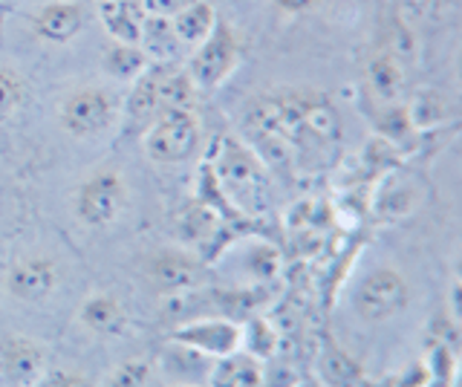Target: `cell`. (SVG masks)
I'll use <instances>...</instances> for the list:
<instances>
[{
	"label": "cell",
	"mask_w": 462,
	"mask_h": 387,
	"mask_svg": "<svg viewBox=\"0 0 462 387\" xmlns=\"http://www.w3.org/2000/svg\"><path fill=\"white\" fill-rule=\"evenodd\" d=\"M245 134L260 160L274 165H324L341 142V116L321 93H263L245 107Z\"/></svg>",
	"instance_id": "cell-1"
},
{
	"label": "cell",
	"mask_w": 462,
	"mask_h": 387,
	"mask_svg": "<svg viewBox=\"0 0 462 387\" xmlns=\"http://www.w3.org/2000/svg\"><path fill=\"white\" fill-rule=\"evenodd\" d=\"M214 180L226 197L245 214H260L269 199V174L263 160L240 139H223L214 162Z\"/></svg>",
	"instance_id": "cell-2"
},
{
	"label": "cell",
	"mask_w": 462,
	"mask_h": 387,
	"mask_svg": "<svg viewBox=\"0 0 462 387\" xmlns=\"http://www.w3.org/2000/svg\"><path fill=\"white\" fill-rule=\"evenodd\" d=\"M58 127L79 142L101 139L122 122V98L101 84H79L61 96L55 110Z\"/></svg>",
	"instance_id": "cell-3"
},
{
	"label": "cell",
	"mask_w": 462,
	"mask_h": 387,
	"mask_svg": "<svg viewBox=\"0 0 462 387\" xmlns=\"http://www.w3.org/2000/svg\"><path fill=\"white\" fill-rule=\"evenodd\" d=\"M130 203V185L122 168L105 165L90 170L69 197L72 217L90 232H101L122 220Z\"/></svg>",
	"instance_id": "cell-4"
},
{
	"label": "cell",
	"mask_w": 462,
	"mask_h": 387,
	"mask_svg": "<svg viewBox=\"0 0 462 387\" xmlns=\"http://www.w3.org/2000/svg\"><path fill=\"white\" fill-rule=\"evenodd\" d=\"M199 119L194 110H165L144 127L142 148L153 165H182L199 148Z\"/></svg>",
	"instance_id": "cell-5"
},
{
	"label": "cell",
	"mask_w": 462,
	"mask_h": 387,
	"mask_svg": "<svg viewBox=\"0 0 462 387\" xmlns=\"http://www.w3.org/2000/svg\"><path fill=\"white\" fill-rule=\"evenodd\" d=\"M240 64V41L235 30L220 18L211 35L188 52L185 73L194 81L197 90H217L235 76Z\"/></svg>",
	"instance_id": "cell-6"
},
{
	"label": "cell",
	"mask_w": 462,
	"mask_h": 387,
	"mask_svg": "<svg viewBox=\"0 0 462 387\" xmlns=\"http://www.w3.org/2000/svg\"><path fill=\"white\" fill-rule=\"evenodd\" d=\"M411 304V283L393 266H375L358 281L353 295V309L361 321L384 324L396 318Z\"/></svg>",
	"instance_id": "cell-7"
},
{
	"label": "cell",
	"mask_w": 462,
	"mask_h": 387,
	"mask_svg": "<svg viewBox=\"0 0 462 387\" xmlns=\"http://www.w3.org/2000/svg\"><path fill=\"white\" fill-rule=\"evenodd\" d=\"M64 281V269L58 257L47 252H26L6 266L4 292L21 304H41L58 292Z\"/></svg>",
	"instance_id": "cell-8"
},
{
	"label": "cell",
	"mask_w": 462,
	"mask_h": 387,
	"mask_svg": "<svg viewBox=\"0 0 462 387\" xmlns=\"http://www.w3.org/2000/svg\"><path fill=\"white\" fill-rule=\"evenodd\" d=\"M144 278L159 295H182L206 281V266L185 249H159L144 261Z\"/></svg>",
	"instance_id": "cell-9"
},
{
	"label": "cell",
	"mask_w": 462,
	"mask_h": 387,
	"mask_svg": "<svg viewBox=\"0 0 462 387\" xmlns=\"http://www.w3.org/2000/svg\"><path fill=\"white\" fill-rule=\"evenodd\" d=\"M171 341L206 358H226L243 350V327L228 318H202L177 327L171 333Z\"/></svg>",
	"instance_id": "cell-10"
},
{
	"label": "cell",
	"mask_w": 462,
	"mask_h": 387,
	"mask_svg": "<svg viewBox=\"0 0 462 387\" xmlns=\"http://www.w3.org/2000/svg\"><path fill=\"white\" fill-rule=\"evenodd\" d=\"M47 373V350L26 336L0 338V387H35Z\"/></svg>",
	"instance_id": "cell-11"
},
{
	"label": "cell",
	"mask_w": 462,
	"mask_h": 387,
	"mask_svg": "<svg viewBox=\"0 0 462 387\" xmlns=\"http://www.w3.org/2000/svg\"><path fill=\"white\" fill-rule=\"evenodd\" d=\"M29 30L41 44L64 47L76 41L87 26V9L79 0H50V4L29 12Z\"/></svg>",
	"instance_id": "cell-12"
},
{
	"label": "cell",
	"mask_w": 462,
	"mask_h": 387,
	"mask_svg": "<svg viewBox=\"0 0 462 387\" xmlns=\"http://www.w3.org/2000/svg\"><path fill=\"white\" fill-rule=\"evenodd\" d=\"M79 324L87 333L101 336V338H113L122 336L127 329V309L116 295L110 292H96L87 295L79 307Z\"/></svg>",
	"instance_id": "cell-13"
},
{
	"label": "cell",
	"mask_w": 462,
	"mask_h": 387,
	"mask_svg": "<svg viewBox=\"0 0 462 387\" xmlns=\"http://www.w3.org/2000/svg\"><path fill=\"white\" fill-rule=\"evenodd\" d=\"M165 64H151L130 84V93L122 98V119L130 127H148L159 116V81Z\"/></svg>",
	"instance_id": "cell-14"
},
{
	"label": "cell",
	"mask_w": 462,
	"mask_h": 387,
	"mask_svg": "<svg viewBox=\"0 0 462 387\" xmlns=\"http://www.w3.org/2000/svg\"><path fill=\"white\" fill-rule=\"evenodd\" d=\"M96 18L116 44H139L144 9L139 0H101L96 4Z\"/></svg>",
	"instance_id": "cell-15"
},
{
	"label": "cell",
	"mask_w": 462,
	"mask_h": 387,
	"mask_svg": "<svg viewBox=\"0 0 462 387\" xmlns=\"http://www.w3.org/2000/svg\"><path fill=\"white\" fill-rule=\"evenodd\" d=\"M367 90L373 98L384 105H402V96L408 90V67L396 61L393 55L375 52L367 67Z\"/></svg>",
	"instance_id": "cell-16"
},
{
	"label": "cell",
	"mask_w": 462,
	"mask_h": 387,
	"mask_svg": "<svg viewBox=\"0 0 462 387\" xmlns=\"http://www.w3.org/2000/svg\"><path fill=\"white\" fill-rule=\"evenodd\" d=\"M139 50L148 55L151 64H180L185 59V47L182 41L173 32V26L168 18H153L144 15L142 23V38H139Z\"/></svg>",
	"instance_id": "cell-17"
},
{
	"label": "cell",
	"mask_w": 462,
	"mask_h": 387,
	"mask_svg": "<svg viewBox=\"0 0 462 387\" xmlns=\"http://www.w3.org/2000/svg\"><path fill=\"white\" fill-rule=\"evenodd\" d=\"M211 387H263V364L252 353H231L217 358L211 370Z\"/></svg>",
	"instance_id": "cell-18"
},
{
	"label": "cell",
	"mask_w": 462,
	"mask_h": 387,
	"mask_svg": "<svg viewBox=\"0 0 462 387\" xmlns=\"http://www.w3.org/2000/svg\"><path fill=\"white\" fill-rule=\"evenodd\" d=\"M217 21H220V15H217V9L208 0H191L180 15L171 18V26H173V32H177V38L182 41V47L191 52L197 44H202V41L211 35Z\"/></svg>",
	"instance_id": "cell-19"
},
{
	"label": "cell",
	"mask_w": 462,
	"mask_h": 387,
	"mask_svg": "<svg viewBox=\"0 0 462 387\" xmlns=\"http://www.w3.org/2000/svg\"><path fill=\"white\" fill-rule=\"evenodd\" d=\"M404 110H408V119L416 134L433 131V127H439L451 119V102H448V96L437 88H419L408 98Z\"/></svg>",
	"instance_id": "cell-20"
},
{
	"label": "cell",
	"mask_w": 462,
	"mask_h": 387,
	"mask_svg": "<svg viewBox=\"0 0 462 387\" xmlns=\"http://www.w3.org/2000/svg\"><path fill=\"white\" fill-rule=\"evenodd\" d=\"M151 67L148 55L139 50V44H116L110 41V47L101 52V69L122 84H134L144 69Z\"/></svg>",
	"instance_id": "cell-21"
},
{
	"label": "cell",
	"mask_w": 462,
	"mask_h": 387,
	"mask_svg": "<svg viewBox=\"0 0 462 387\" xmlns=\"http://www.w3.org/2000/svg\"><path fill=\"white\" fill-rule=\"evenodd\" d=\"M197 105V88L188 78L185 67L177 69V64L162 67V81H159V113L165 110H194Z\"/></svg>",
	"instance_id": "cell-22"
},
{
	"label": "cell",
	"mask_w": 462,
	"mask_h": 387,
	"mask_svg": "<svg viewBox=\"0 0 462 387\" xmlns=\"http://www.w3.org/2000/svg\"><path fill=\"white\" fill-rule=\"evenodd\" d=\"M29 102V81L21 69L0 64V124L14 119Z\"/></svg>",
	"instance_id": "cell-23"
},
{
	"label": "cell",
	"mask_w": 462,
	"mask_h": 387,
	"mask_svg": "<svg viewBox=\"0 0 462 387\" xmlns=\"http://www.w3.org/2000/svg\"><path fill=\"white\" fill-rule=\"evenodd\" d=\"M321 376H324V387H356L361 382V367L344 350L332 347L321 358Z\"/></svg>",
	"instance_id": "cell-24"
},
{
	"label": "cell",
	"mask_w": 462,
	"mask_h": 387,
	"mask_svg": "<svg viewBox=\"0 0 462 387\" xmlns=\"http://www.w3.org/2000/svg\"><path fill=\"white\" fill-rule=\"evenodd\" d=\"M379 52L393 55L396 61H402L404 67H408L416 59V35L411 30V23H404L402 18H396L393 23H390L387 32H384V47Z\"/></svg>",
	"instance_id": "cell-25"
},
{
	"label": "cell",
	"mask_w": 462,
	"mask_h": 387,
	"mask_svg": "<svg viewBox=\"0 0 462 387\" xmlns=\"http://www.w3.org/2000/svg\"><path fill=\"white\" fill-rule=\"evenodd\" d=\"M413 208H416V189H413V182L393 180L382 191V197H379V211L387 214V217H404V214H411Z\"/></svg>",
	"instance_id": "cell-26"
},
{
	"label": "cell",
	"mask_w": 462,
	"mask_h": 387,
	"mask_svg": "<svg viewBox=\"0 0 462 387\" xmlns=\"http://www.w3.org/2000/svg\"><path fill=\"white\" fill-rule=\"evenodd\" d=\"M151 376H153V370L148 362L130 358V362H122L119 367H113V373L105 379L101 387H148Z\"/></svg>",
	"instance_id": "cell-27"
},
{
	"label": "cell",
	"mask_w": 462,
	"mask_h": 387,
	"mask_svg": "<svg viewBox=\"0 0 462 387\" xmlns=\"http://www.w3.org/2000/svg\"><path fill=\"white\" fill-rule=\"evenodd\" d=\"M35 387H93V382L79 370H47Z\"/></svg>",
	"instance_id": "cell-28"
},
{
	"label": "cell",
	"mask_w": 462,
	"mask_h": 387,
	"mask_svg": "<svg viewBox=\"0 0 462 387\" xmlns=\"http://www.w3.org/2000/svg\"><path fill=\"white\" fill-rule=\"evenodd\" d=\"M142 9H144V15H153V18H173V15H180V12L191 4V0H139Z\"/></svg>",
	"instance_id": "cell-29"
},
{
	"label": "cell",
	"mask_w": 462,
	"mask_h": 387,
	"mask_svg": "<svg viewBox=\"0 0 462 387\" xmlns=\"http://www.w3.org/2000/svg\"><path fill=\"white\" fill-rule=\"evenodd\" d=\"M272 6L283 12V15L289 18H298V15H307V12H312L318 6V0H272Z\"/></svg>",
	"instance_id": "cell-30"
},
{
	"label": "cell",
	"mask_w": 462,
	"mask_h": 387,
	"mask_svg": "<svg viewBox=\"0 0 462 387\" xmlns=\"http://www.w3.org/2000/svg\"><path fill=\"white\" fill-rule=\"evenodd\" d=\"M303 387H324V384H318V382H307V384H303Z\"/></svg>",
	"instance_id": "cell-31"
},
{
	"label": "cell",
	"mask_w": 462,
	"mask_h": 387,
	"mask_svg": "<svg viewBox=\"0 0 462 387\" xmlns=\"http://www.w3.org/2000/svg\"><path fill=\"white\" fill-rule=\"evenodd\" d=\"M430 4H451V0H430Z\"/></svg>",
	"instance_id": "cell-32"
},
{
	"label": "cell",
	"mask_w": 462,
	"mask_h": 387,
	"mask_svg": "<svg viewBox=\"0 0 462 387\" xmlns=\"http://www.w3.org/2000/svg\"><path fill=\"white\" fill-rule=\"evenodd\" d=\"M180 387H191V384H180Z\"/></svg>",
	"instance_id": "cell-33"
},
{
	"label": "cell",
	"mask_w": 462,
	"mask_h": 387,
	"mask_svg": "<svg viewBox=\"0 0 462 387\" xmlns=\"http://www.w3.org/2000/svg\"><path fill=\"white\" fill-rule=\"evenodd\" d=\"M96 4H101V0H96Z\"/></svg>",
	"instance_id": "cell-34"
}]
</instances>
